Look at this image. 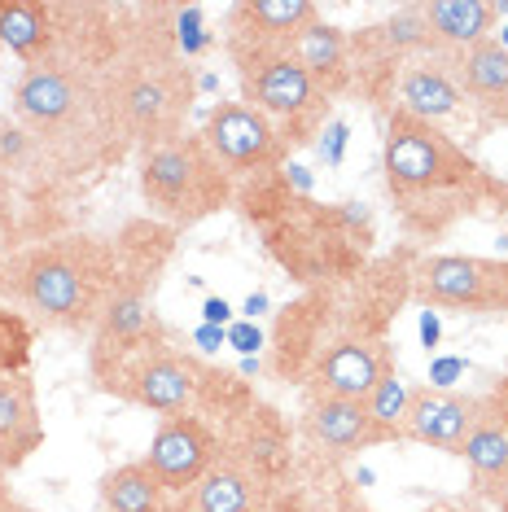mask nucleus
I'll return each mask as SVG.
<instances>
[{
	"label": "nucleus",
	"mask_w": 508,
	"mask_h": 512,
	"mask_svg": "<svg viewBox=\"0 0 508 512\" xmlns=\"http://www.w3.org/2000/svg\"><path fill=\"white\" fill-rule=\"evenodd\" d=\"M5 289L44 324L88 329L119 289V263L97 237H62L18 254L5 267Z\"/></svg>",
	"instance_id": "f03ea898"
},
{
	"label": "nucleus",
	"mask_w": 508,
	"mask_h": 512,
	"mask_svg": "<svg viewBox=\"0 0 508 512\" xmlns=\"http://www.w3.org/2000/svg\"><path fill=\"white\" fill-rule=\"evenodd\" d=\"M460 456L469 460V469L478 473V482L487 491H504L508 495V425L500 416V407L491 399H482L478 421H473Z\"/></svg>",
	"instance_id": "412c9836"
},
{
	"label": "nucleus",
	"mask_w": 508,
	"mask_h": 512,
	"mask_svg": "<svg viewBox=\"0 0 508 512\" xmlns=\"http://www.w3.org/2000/svg\"><path fill=\"white\" fill-rule=\"evenodd\" d=\"M381 171L403 224L417 232H438L460 215L482 211L487 202H508V189L465 154V145L403 110L386 123Z\"/></svg>",
	"instance_id": "f257e3e1"
},
{
	"label": "nucleus",
	"mask_w": 508,
	"mask_h": 512,
	"mask_svg": "<svg viewBox=\"0 0 508 512\" xmlns=\"http://www.w3.org/2000/svg\"><path fill=\"white\" fill-rule=\"evenodd\" d=\"M57 18L62 9L40 0H0V44L27 66L49 62L57 53Z\"/></svg>",
	"instance_id": "6ab92c4d"
},
{
	"label": "nucleus",
	"mask_w": 508,
	"mask_h": 512,
	"mask_svg": "<svg viewBox=\"0 0 508 512\" xmlns=\"http://www.w3.org/2000/svg\"><path fill=\"white\" fill-rule=\"evenodd\" d=\"M364 407L390 438H403V421H408V407H412V386L399 372H386L373 386V394L364 399Z\"/></svg>",
	"instance_id": "b1692460"
},
{
	"label": "nucleus",
	"mask_w": 508,
	"mask_h": 512,
	"mask_svg": "<svg viewBox=\"0 0 508 512\" xmlns=\"http://www.w3.org/2000/svg\"><path fill=\"white\" fill-rule=\"evenodd\" d=\"M263 307H268V298H263V294H250V298H246V316H250V320L259 316Z\"/></svg>",
	"instance_id": "72a5a7b5"
},
{
	"label": "nucleus",
	"mask_w": 508,
	"mask_h": 512,
	"mask_svg": "<svg viewBox=\"0 0 508 512\" xmlns=\"http://www.w3.org/2000/svg\"><path fill=\"white\" fill-rule=\"evenodd\" d=\"M219 456V442L211 434V425L198 421V416L180 412V416H167L158 425L154 442H149V456H145V469L163 482L167 495H184L189 486L202 482V473L215 464Z\"/></svg>",
	"instance_id": "9d476101"
},
{
	"label": "nucleus",
	"mask_w": 508,
	"mask_h": 512,
	"mask_svg": "<svg viewBox=\"0 0 508 512\" xmlns=\"http://www.w3.org/2000/svg\"><path fill=\"white\" fill-rule=\"evenodd\" d=\"M320 18L311 0H259V5L233 9V36L228 44H268V49H290L298 31H307Z\"/></svg>",
	"instance_id": "f3484780"
},
{
	"label": "nucleus",
	"mask_w": 508,
	"mask_h": 512,
	"mask_svg": "<svg viewBox=\"0 0 508 512\" xmlns=\"http://www.w3.org/2000/svg\"><path fill=\"white\" fill-rule=\"evenodd\" d=\"M193 342H198L202 351H219V346L228 342V333L215 329V324H202V329H193Z\"/></svg>",
	"instance_id": "473e14b6"
},
{
	"label": "nucleus",
	"mask_w": 508,
	"mask_h": 512,
	"mask_svg": "<svg viewBox=\"0 0 508 512\" xmlns=\"http://www.w3.org/2000/svg\"><path fill=\"white\" fill-rule=\"evenodd\" d=\"M303 425H307L311 442H320L333 456H355V451H368V447H377V442H390V434L368 416L364 403L333 399V394H316V399L307 403Z\"/></svg>",
	"instance_id": "ddd939ff"
},
{
	"label": "nucleus",
	"mask_w": 508,
	"mask_h": 512,
	"mask_svg": "<svg viewBox=\"0 0 508 512\" xmlns=\"http://www.w3.org/2000/svg\"><path fill=\"white\" fill-rule=\"evenodd\" d=\"M438 337H443V324H438V311H421V346L434 351Z\"/></svg>",
	"instance_id": "7c9ffc66"
},
{
	"label": "nucleus",
	"mask_w": 508,
	"mask_h": 512,
	"mask_svg": "<svg viewBox=\"0 0 508 512\" xmlns=\"http://www.w3.org/2000/svg\"><path fill=\"white\" fill-rule=\"evenodd\" d=\"M14 114L31 141L53 149H79L110 132L106 101H101V75H92L88 66H79L75 57L62 53H53L49 62H36L18 75Z\"/></svg>",
	"instance_id": "20e7f679"
},
{
	"label": "nucleus",
	"mask_w": 508,
	"mask_h": 512,
	"mask_svg": "<svg viewBox=\"0 0 508 512\" xmlns=\"http://www.w3.org/2000/svg\"><path fill=\"white\" fill-rule=\"evenodd\" d=\"M224 333H228V346H237L241 355H254V351H259V346H263V333L254 329L250 320H237V324H228Z\"/></svg>",
	"instance_id": "cd10ccee"
},
{
	"label": "nucleus",
	"mask_w": 508,
	"mask_h": 512,
	"mask_svg": "<svg viewBox=\"0 0 508 512\" xmlns=\"http://www.w3.org/2000/svg\"><path fill=\"white\" fill-rule=\"evenodd\" d=\"M386 372H395L390 364L386 342H364V337H338L329 342L316 359V390L333 394V399H355L364 403L373 386Z\"/></svg>",
	"instance_id": "9b49d317"
},
{
	"label": "nucleus",
	"mask_w": 508,
	"mask_h": 512,
	"mask_svg": "<svg viewBox=\"0 0 508 512\" xmlns=\"http://www.w3.org/2000/svg\"><path fill=\"white\" fill-rule=\"evenodd\" d=\"M456 377H465V359H434V364H430L434 390H447Z\"/></svg>",
	"instance_id": "c85d7f7f"
},
{
	"label": "nucleus",
	"mask_w": 508,
	"mask_h": 512,
	"mask_svg": "<svg viewBox=\"0 0 508 512\" xmlns=\"http://www.w3.org/2000/svg\"><path fill=\"white\" fill-rule=\"evenodd\" d=\"M167 491L154 473L141 464H119L101 477V504L106 512H167Z\"/></svg>",
	"instance_id": "5701e85b"
},
{
	"label": "nucleus",
	"mask_w": 508,
	"mask_h": 512,
	"mask_svg": "<svg viewBox=\"0 0 508 512\" xmlns=\"http://www.w3.org/2000/svg\"><path fill=\"white\" fill-rule=\"evenodd\" d=\"M447 66L456 75L460 97H469L491 123L508 127V49H500V40L473 44V49L447 57Z\"/></svg>",
	"instance_id": "2eb2a0df"
},
{
	"label": "nucleus",
	"mask_w": 508,
	"mask_h": 512,
	"mask_svg": "<svg viewBox=\"0 0 508 512\" xmlns=\"http://www.w3.org/2000/svg\"><path fill=\"white\" fill-rule=\"evenodd\" d=\"M202 316H206V324H215V329H224V324H228V320H233V307H228V302H224V298H206Z\"/></svg>",
	"instance_id": "2f4dec72"
},
{
	"label": "nucleus",
	"mask_w": 508,
	"mask_h": 512,
	"mask_svg": "<svg viewBox=\"0 0 508 512\" xmlns=\"http://www.w3.org/2000/svg\"><path fill=\"white\" fill-rule=\"evenodd\" d=\"M101 355H110V351H101ZM101 386L119 390L123 399L141 403L149 412L180 416L198 399V372H193V364H184L180 355H171L163 342L145 346V337H141V342L114 351V368L101 372Z\"/></svg>",
	"instance_id": "6e6552de"
},
{
	"label": "nucleus",
	"mask_w": 508,
	"mask_h": 512,
	"mask_svg": "<svg viewBox=\"0 0 508 512\" xmlns=\"http://www.w3.org/2000/svg\"><path fill=\"white\" fill-rule=\"evenodd\" d=\"M460 88H456V75L447 62H412L399 71V110L412 114V119H425L434 123L447 119V114L460 110Z\"/></svg>",
	"instance_id": "aec40b11"
},
{
	"label": "nucleus",
	"mask_w": 508,
	"mask_h": 512,
	"mask_svg": "<svg viewBox=\"0 0 508 512\" xmlns=\"http://www.w3.org/2000/svg\"><path fill=\"white\" fill-rule=\"evenodd\" d=\"M44 442V425L36 412V390L27 372H0V464L18 469Z\"/></svg>",
	"instance_id": "dca6fc26"
},
{
	"label": "nucleus",
	"mask_w": 508,
	"mask_h": 512,
	"mask_svg": "<svg viewBox=\"0 0 508 512\" xmlns=\"http://www.w3.org/2000/svg\"><path fill=\"white\" fill-rule=\"evenodd\" d=\"M0 294H5V263H0Z\"/></svg>",
	"instance_id": "f704fd0d"
},
{
	"label": "nucleus",
	"mask_w": 508,
	"mask_h": 512,
	"mask_svg": "<svg viewBox=\"0 0 508 512\" xmlns=\"http://www.w3.org/2000/svg\"><path fill=\"white\" fill-rule=\"evenodd\" d=\"M241 79V101L268 114L285 141H311L329 114V92L311 79L290 49L268 44H228Z\"/></svg>",
	"instance_id": "423d86ee"
},
{
	"label": "nucleus",
	"mask_w": 508,
	"mask_h": 512,
	"mask_svg": "<svg viewBox=\"0 0 508 512\" xmlns=\"http://www.w3.org/2000/svg\"><path fill=\"white\" fill-rule=\"evenodd\" d=\"M31 149H36V141L22 127H0V162H22Z\"/></svg>",
	"instance_id": "bb28decb"
},
{
	"label": "nucleus",
	"mask_w": 508,
	"mask_h": 512,
	"mask_svg": "<svg viewBox=\"0 0 508 512\" xmlns=\"http://www.w3.org/2000/svg\"><path fill=\"white\" fill-rule=\"evenodd\" d=\"M412 298L425 311H473L500 316L508 311V259L478 254H425L412 267Z\"/></svg>",
	"instance_id": "0eeeda50"
},
{
	"label": "nucleus",
	"mask_w": 508,
	"mask_h": 512,
	"mask_svg": "<svg viewBox=\"0 0 508 512\" xmlns=\"http://www.w3.org/2000/svg\"><path fill=\"white\" fill-rule=\"evenodd\" d=\"M206 40H211V36H206V27H202V9H198V5L180 9V14H176V44H180V53H184V57L202 53Z\"/></svg>",
	"instance_id": "a878e982"
},
{
	"label": "nucleus",
	"mask_w": 508,
	"mask_h": 512,
	"mask_svg": "<svg viewBox=\"0 0 508 512\" xmlns=\"http://www.w3.org/2000/svg\"><path fill=\"white\" fill-rule=\"evenodd\" d=\"M373 40H381V49H386L390 57L434 49L430 31H425V18H421V5H408V9H399V14H390L381 27H373Z\"/></svg>",
	"instance_id": "393cba45"
},
{
	"label": "nucleus",
	"mask_w": 508,
	"mask_h": 512,
	"mask_svg": "<svg viewBox=\"0 0 508 512\" xmlns=\"http://www.w3.org/2000/svg\"><path fill=\"white\" fill-rule=\"evenodd\" d=\"M504 512H508V495H504Z\"/></svg>",
	"instance_id": "c9c22d12"
},
{
	"label": "nucleus",
	"mask_w": 508,
	"mask_h": 512,
	"mask_svg": "<svg viewBox=\"0 0 508 512\" xmlns=\"http://www.w3.org/2000/svg\"><path fill=\"white\" fill-rule=\"evenodd\" d=\"M259 473L250 460L215 456V464L202 473L198 486L180 495V504H167V512H259Z\"/></svg>",
	"instance_id": "4468645a"
},
{
	"label": "nucleus",
	"mask_w": 508,
	"mask_h": 512,
	"mask_svg": "<svg viewBox=\"0 0 508 512\" xmlns=\"http://www.w3.org/2000/svg\"><path fill=\"white\" fill-rule=\"evenodd\" d=\"M342 145H346V127L333 123L329 127V141H320V158H325V162H342Z\"/></svg>",
	"instance_id": "c756f323"
},
{
	"label": "nucleus",
	"mask_w": 508,
	"mask_h": 512,
	"mask_svg": "<svg viewBox=\"0 0 508 512\" xmlns=\"http://www.w3.org/2000/svg\"><path fill=\"white\" fill-rule=\"evenodd\" d=\"M421 18L434 49L456 57L473 44L491 40L495 22H500V5H487V0H430V5H421Z\"/></svg>",
	"instance_id": "a211bd4d"
},
{
	"label": "nucleus",
	"mask_w": 508,
	"mask_h": 512,
	"mask_svg": "<svg viewBox=\"0 0 508 512\" xmlns=\"http://www.w3.org/2000/svg\"><path fill=\"white\" fill-rule=\"evenodd\" d=\"M141 193L158 219L189 228L228 202L233 176L206 149L202 136H176L141 149Z\"/></svg>",
	"instance_id": "39448f33"
},
{
	"label": "nucleus",
	"mask_w": 508,
	"mask_h": 512,
	"mask_svg": "<svg viewBox=\"0 0 508 512\" xmlns=\"http://www.w3.org/2000/svg\"><path fill=\"white\" fill-rule=\"evenodd\" d=\"M206 149L224 162L228 176L272 171L285 162V136L276 132L268 114H259L246 101H215L202 127Z\"/></svg>",
	"instance_id": "1a4fd4ad"
},
{
	"label": "nucleus",
	"mask_w": 508,
	"mask_h": 512,
	"mask_svg": "<svg viewBox=\"0 0 508 512\" xmlns=\"http://www.w3.org/2000/svg\"><path fill=\"white\" fill-rule=\"evenodd\" d=\"M482 399H469V394H452V390H412V407L408 421H403V438H417L425 447L438 451H456L465 447L473 421H478Z\"/></svg>",
	"instance_id": "f8f14e48"
},
{
	"label": "nucleus",
	"mask_w": 508,
	"mask_h": 512,
	"mask_svg": "<svg viewBox=\"0 0 508 512\" xmlns=\"http://www.w3.org/2000/svg\"><path fill=\"white\" fill-rule=\"evenodd\" d=\"M290 53L298 57V66H303V71L316 79L329 97L346 84V36L338 27H329L325 18H316L307 31H298Z\"/></svg>",
	"instance_id": "4be33fe9"
},
{
	"label": "nucleus",
	"mask_w": 508,
	"mask_h": 512,
	"mask_svg": "<svg viewBox=\"0 0 508 512\" xmlns=\"http://www.w3.org/2000/svg\"><path fill=\"white\" fill-rule=\"evenodd\" d=\"M110 136H132L141 149L184 136V114L193 106L189 66L163 40H136L119 62L101 75Z\"/></svg>",
	"instance_id": "7ed1b4c3"
}]
</instances>
